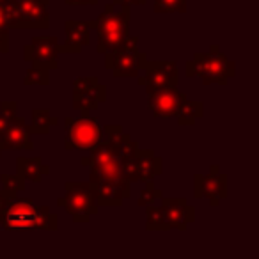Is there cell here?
I'll return each mask as SVG.
<instances>
[{"instance_id":"31","label":"cell","mask_w":259,"mask_h":259,"mask_svg":"<svg viewBox=\"0 0 259 259\" xmlns=\"http://www.w3.org/2000/svg\"><path fill=\"white\" fill-rule=\"evenodd\" d=\"M66 6H94L98 0H64Z\"/></svg>"},{"instance_id":"28","label":"cell","mask_w":259,"mask_h":259,"mask_svg":"<svg viewBox=\"0 0 259 259\" xmlns=\"http://www.w3.org/2000/svg\"><path fill=\"white\" fill-rule=\"evenodd\" d=\"M15 197H16V195L6 194L4 190H0V219H2V217H4V213H6V209H8L9 202H11Z\"/></svg>"},{"instance_id":"11","label":"cell","mask_w":259,"mask_h":259,"mask_svg":"<svg viewBox=\"0 0 259 259\" xmlns=\"http://www.w3.org/2000/svg\"><path fill=\"white\" fill-rule=\"evenodd\" d=\"M59 39L57 36H36L23 48V61L43 66L47 69L59 68Z\"/></svg>"},{"instance_id":"18","label":"cell","mask_w":259,"mask_h":259,"mask_svg":"<svg viewBox=\"0 0 259 259\" xmlns=\"http://www.w3.org/2000/svg\"><path fill=\"white\" fill-rule=\"evenodd\" d=\"M64 45L59 47V54H80L91 41V27L85 20H68L64 23Z\"/></svg>"},{"instance_id":"29","label":"cell","mask_w":259,"mask_h":259,"mask_svg":"<svg viewBox=\"0 0 259 259\" xmlns=\"http://www.w3.org/2000/svg\"><path fill=\"white\" fill-rule=\"evenodd\" d=\"M9 52V30H0V54Z\"/></svg>"},{"instance_id":"22","label":"cell","mask_w":259,"mask_h":259,"mask_svg":"<svg viewBox=\"0 0 259 259\" xmlns=\"http://www.w3.org/2000/svg\"><path fill=\"white\" fill-rule=\"evenodd\" d=\"M146 227H148V231H169V226H167L160 206L153 204L146 208Z\"/></svg>"},{"instance_id":"26","label":"cell","mask_w":259,"mask_h":259,"mask_svg":"<svg viewBox=\"0 0 259 259\" xmlns=\"http://www.w3.org/2000/svg\"><path fill=\"white\" fill-rule=\"evenodd\" d=\"M155 13H187V0H153Z\"/></svg>"},{"instance_id":"1","label":"cell","mask_w":259,"mask_h":259,"mask_svg":"<svg viewBox=\"0 0 259 259\" xmlns=\"http://www.w3.org/2000/svg\"><path fill=\"white\" fill-rule=\"evenodd\" d=\"M137 142L122 132L121 124H105L101 142L80 160L89 167V183L98 181H128L137 155ZM132 185V183H130Z\"/></svg>"},{"instance_id":"9","label":"cell","mask_w":259,"mask_h":259,"mask_svg":"<svg viewBox=\"0 0 259 259\" xmlns=\"http://www.w3.org/2000/svg\"><path fill=\"white\" fill-rule=\"evenodd\" d=\"M194 197L206 199L217 208L227 197V174L220 172L219 165H211L206 174H194Z\"/></svg>"},{"instance_id":"24","label":"cell","mask_w":259,"mask_h":259,"mask_svg":"<svg viewBox=\"0 0 259 259\" xmlns=\"http://www.w3.org/2000/svg\"><path fill=\"white\" fill-rule=\"evenodd\" d=\"M0 183H2V190L6 194H11V195H18L20 192L25 190L27 187V181L20 176L18 172L15 174H0Z\"/></svg>"},{"instance_id":"30","label":"cell","mask_w":259,"mask_h":259,"mask_svg":"<svg viewBox=\"0 0 259 259\" xmlns=\"http://www.w3.org/2000/svg\"><path fill=\"white\" fill-rule=\"evenodd\" d=\"M112 4H115V6H126V8H130V6H144L146 0H114Z\"/></svg>"},{"instance_id":"13","label":"cell","mask_w":259,"mask_h":259,"mask_svg":"<svg viewBox=\"0 0 259 259\" xmlns=\"http://www.w3.org/2000/svg\"><path fill=\"white\" fill-rule=\"evenodd\" d=\"M50 0H22L15 4L18 29H48L50 27Z\"/></svg>"},{"instance_id":"23","label":"cell","mask_w":259,"mask_h":259,"mask_svg":"<svg viewBox=\"0 0 259 259\" xmlns=\"http://www.w3.org/2000/svg\"><path fill=\"white\" fill-rule=\"evenodd\" d=\"M23 83L25 85H50V69L32 64V68L27 69Z\"/></svg>"},{"instance_id":"33","label":"cell","mask_w":259,"mask_h":259,"mask_svg":"<svg viewBox=\"0 0 259 259\" xmlns=\"http://www.w3.org/2000/svg\"><path fill=\"white\" fill-rule=\"evenodd\" d=\"M0 155H2V149H0Z\"/></svg>"},{"instance_id":"19","label":"cell","mask_w":259,"mask_h":259,"mask_svg":"<svg viewBox=\"0 0 259 259\" xmlns=\"http://www.w3.org/2000/svg\"><path fill=\"white\" fill-rule=\"evenodd\" d=\"M16 172L25 181L41 183L43 178L50 174V167L43 162L41 156H36V158H16Z\"/></svg>"},{"instance_id":"32","label":"cell","mask_w":259,"mask_h":259,"mask_svg":"<svg viewBox=\"0 0 259 259\" xmlns=\"http://www.w3.org/2000/svg\"><path fill=\"white\" fill-rule=\"evenodd\" d=\"M13 4H18V2H22V0H11Z\"/></svg>"},{"instance_id":"21","label":"cell","mask_w":259,"mask_h":259,"mask_svg":"<svg viewBox=\"0 0 259 259\" xmlns=\"http://www.w3.org/2000/svg\"><path fill=\"white\" fill-rule=\"evenodd\" d=\"M202 115H204V103L187 100L183 103V107L180 108V112H178L176 119L180 126H194Z\"/></svg>"},{"instance_id":"2","label":"cell","mask_w":259,"mask_h":259,"mask_svg":"<svg viewBox=\"0 0 259 259\" xmlns=\"http://www.w3.org/2000/svg\"><path fill=\"white\" fill-rule=\"evenodd\" d=\"M4 231H57V215L50 211L48 206H41L29 197L16 195L9 202L4 217L0 219Z\"/></svg>"},{"instance_id":"8","label":"cell","mask_w":259,"mask_h":259,"mask_svg":"<svg viewBox=\"0 0 259 259\" xmlns=\"http://www.w3.org/2000/svg\"><path fill=\"white\" fill-rule=\"evenodd\" d=\"M137 83L146 87V93L178 87L180 83V71L176 61H149L146 62L144 69L137 76Z\"/></svg>"},{"instance_id":"16","label":"cell","mask_w":259,"mask_h":259,"mask_svg":"<svg viewBox=\"0 0 259 259\" xmlns=\"http://www.w3.org/2000/svg\"><path fill=\"white\" fill-rule=\"evenodd\" d=\"M163 172V160L153 149H137L130 183L149 185Z\"/></svg>"},{"instance_id":"12","label":"cell","mask_w":259,"mask_h":259,"mask_svg":"<svg viewBox=\"0 0 259 259\" xmlns=\"http://www.w3.org/2000/svg\"><path fill=\"white\" fill-rule=\"evenodd\" d=\"M148 94V108L156 119L176 117L180 108L188 100L187 94L181 93L178 87H167V89L153 91Z\"/></svg>"},{"instance_id":"7","label":"cell","mask_w":259,"mask_h":259,"mask_svg":"<svg viewBox=\"0 0 259 259\" xmlns=\"http://www.w3.org/2000/svg\"><path fill=\"white\" fill-rule=\"evenodd\" d=\"M103 139V126L96 117L82 114L80 117L64 119V149L66 151H93Z\"/></svg>"},{"instance_id":"14","label":"cell","mask_w":259,"mask_h":259,"mask_svg":"<svg viewBox=\"0 0 259 259\" xmlns=\"http://www.w3.org/2000/svg\"><path fill=\"white\" fill-rule=\"evenodd\" d=\"M36 148L32 141V134L27 121L16 115L8 128L0 134V149L2 151H32Z\"/></svg>"},{"instance_id":"25","label":"cell","mask_w":259,"mask_h":259,"mask_svg":"<svg viewBox=\"0 0 259 259\" xmlns=\"http://www.w3.org/2000/svg\"><path fill=\"white\" fill-rule=\"evenodd\" d=\"M162 199H163L162 188H155V185L149 183V185H146V188L141 190L139 199H137V204L141 206V208H148V206L156 204V202L162 201Z\"/></svg>"},{"instance_id":"3","label":"cell","mask_w":259,"mask_h":259,"mask_svg":"<svg viewBox=\"0 0 259 259\" xmlns=\"http://www.w3.org/2000/svg\"><path fill=\"white\" fill-rule=\"evenodd\" d=\"M187 78H199L202 85H226L236 75V64L219 48L211 45L208 52H197L185 66Z\"/></svg>"},{"instance_id":"20","label":"cell","mask_w":259,"mask_h":259,"mask_svg":"<svg viewBox=\"0 0 259 259\" xmlns=\"http://www.w3.org/2000/svg\"><path fill=\"white\" fill-rule=\"evenodd\" d=\"M59 124V119L50 114L48 108H34L32 119H30V134L34 135H48L54 126Z\"/></svg>"},{"instance_id":"27","label":"cell","mask_w":259,"mask_h":259,"mask_svg":"<svg viewBox=\"0 0 259 259\" xmlns=\"http://www.w3.org/2000/svg\"><path fill=\"white\" fill-rule=\"evenodd\" d=\"M16 103L15 101H2L0 103V134L8 128V124L16 117Z\"/></svg>"},{"instance_id":"15","label":"cell","mask_w":259,"mask_h":259,"mask_svg":"<svg viewBox=\"0 0 259 259\" xmlns=\"http://www.w3.org/2000/svg\"><path fill=\"white\" fill-rule=\"evenodd\" d=\"M160 209H162L165 222L170 229L185 231L188 224L195 222V208L187 202L183 197H163L160 201Z\"/></svg>"},{"instance_id":"17","label":"cell","mask_w":259,"mask_h":259,"mask_svg":"<svg viewBox=\"0 0 259 259\" xmlns=\"http://www.w3.org/2000/svg\"><path fill=\"white\" fill-rule=\"evenodd\" d=\"M91 185L94 187L98 208H119L132 195L128 181H98Z\"/></svg>"},{"instance_id":"10","label":"cell","mask_w":259,"mask_h":259,"mask_svg":"<svg viewBox=\"0 0 259 259\" xmlns=\"http://www.w3.org/2000/svg\"><path fill=\"white\" fill-rule=\"evenodd\" d=\"M107 100V87L101 85L98 76H80L73 82V108L82 114H89L100 108Z\"/></svg>"},{"instance_id":"5","label":"cell","mask_w":259,"mask_h":259,"mask_svg":"<svg viewBox=\"0 0 259 259\" xmlns=\"http://www.w3.org/2000/svg\"><path fill=\"white\" fill-rule=\"evenodd\" d=\"M139 37L128 36L114 52L105 55V68L115 78H137L148 62V55L139 50Z\"/></svg>"},{"instance_id":"4","label":"cell","mask_w":259,"mask_h":259,"mask_svg":"<svg viewBox=\"0 0 259 259\" xmlns=\"http://www.w3.org/2000/svg\"><path fill=\"white\" fill-rule=\"evenodd\" d=\"M87 22L98 32V54H110L130 36V8L126 6L107 4L98 18Z\"/></svg>"},{"instance_id":"6","label":"cell","mask_w":259,"mask_h":259,"mask_svg":"<svg viewBox=\"0 0 259 259\" xmlns=\"http://www.w3.org/2000/svg\"><path fill=\"white\" fill-rule=\"evenodd\" d=\"M64 195L57 199V204L71 215L75 224H87L98 213L96 194L89 181H66Z\"/></svg>"}]
</instances>
